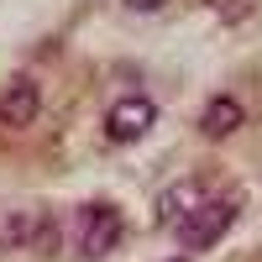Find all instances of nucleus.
Listing matches in <instances>:
<instances>
[{"label": "nucleus", "instance_id": "0eeeda50", "mask_svg": "<svg viewBox=\"0 0 262 262\" xmlns=\"http://www.w3.org/2000/svg\"><path fill=\"white\" fill-rule=\"evenodd\" d=\"M32 226H37V215L32 210H0V252H11L21 242H32Z\"/></svg>", "mask_w": 262, "mask_h": 262}, {"label": "nucleus", "instance_id": "20e7f679", "mask_svg": "<svg viewBox=\"0 0 262 262\" xmlns=\"http://www.w3.org/2000/svg\"><path fill=\"white\" fill-rule=\"evenodd\" d=\"M37 111H42V90H37V79L16 74L6 90H0V126L21 131V126H32V121H37Z\"/></svg>", "mask_w": 262, "mask_h": 262}, {"label": "nucleus", "instance_id": "6e6552de", "mask_svg": "<svg viewBox=\"0 0 262 262\" xmlns=\"http://www.w3.org/2000/svg\"><path fill=\"white\" fill-rule=\"evenodd\" d=\"M205 6L221 16V21H247V16L257 11V0H205Z\"/></svg>", "mask_w": 262, "mask_h": 262}, {"label": "nucleus", "instance_id": "1a4fd4ad", "mask_svg": "<svg viewBox=\"0 0 262 262\" xmlns=\"http://www.w3.org/2000/svg\"><path fill=\"white\" fill-rule=\"evenodd\" d=\"M168 0H126V11H137V16H152V11H163Z\"/></svg>", "mask_w": 262, "mask_h": 262}, {"label": "nucleus", "instance_id": "39448f33", "mask_svg": "<svg viewBox=\"0 0 262 262\" xmlns=\"http://www.w3.org/2000/svg\"><path fill=\"white\" fill-rule=\"evenodd\" d=\"M210 200L205 194V184L200 179H179V184H168L163 194H158V205H152V215H158V226H179L189 210H200Z\"/></svg>", "mask_w": 262, "mask_h": 262}, {"label": "nucleus", "instance_id": "9d476101", "mask_svg": "<svg viewBox=\"0 0 262 262\" xmlns=\"http://www.w3.org/2000/svg\"><path fill=\"white\" fill-rule=\"evenodd\" d=\"M168 262H189V257H168Z\"/></svg>", "mask_w": 262, "mask_h": 262}, {"label": "nucleus", "instance_id": "7ed1b4c3", "mask_svg": "<svg viewBox=\"0 0 262 262\" xmlns=\"http://www.w3.org/2000/svg\"><path fill=\"white\" fill-rule=\"evenodd\" d=\"M152 121H158V105L147 95H121L111 111H105V137L111 142H137V137L152 131Z\"/></svg>", "mask_w": 262, "mask_h": 262}, {"label": "nucleus", "instance_id": "423d86ee", "mask_svg": "<svg viewBox=\"0 0 262 262\" xmlns=\"http://www.w3.org/2000/svg\"><path fill=\"white\" fill-rule=\"evenodd\" d=\"M242 121H247V105L236 100V95H210V105L200 111V131L210 142H221V137H231V131H242Z\"/></svg>", "mask_w": 262, "mask_h": 262}, {"label": "nucleus", "instance_id": "f257e3e1", "mask_svg": "<svg viewBox=\"0 0 262 262\" xmlns=\"http://www.w3.org/2000/svg\"><path fill=\"white\" fill-rule=\"evenodd\" d=\"M121 210L116 205H105V200H90V205H79L74 215V252L84 262H105L116 247H121Z\"/></svg>", "mask_w": 262, "mask_h": 262}, {"label": "nucleus", "instance_id": "f03ea898", "mask_svg": "<svg viewBox=\"0 0 262 262\" xmlns=\"http://www.w3.org/2000/svg\"><path fill=\"white\" fill-rule=\"evenodd\" d=\"M231 221H236V205H231V200H205L200 210H189L184 221H179V242H184L189 252H210V247L231 231Z\"/></svg>", "mask_w": 262, "mask_h": 262}]
</instances>
